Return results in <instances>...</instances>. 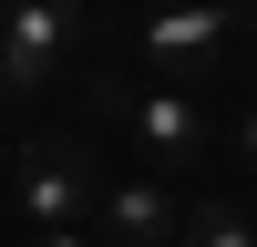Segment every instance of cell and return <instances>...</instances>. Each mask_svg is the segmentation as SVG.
Here are the masks:
<instances>
[{"label":"cell","mask_w":257,"mask_h":247,"mask_svg":"<svg viewBox=\"0 0 257 247\" xmlns=\"http://www.w3.org/2000/svg\"><path fill=\"white\" fill-rule=\"evenodd\" d=\"M11 196H21V226L31 237H62V226H93L103 185L82 175L72 144H11Z\"/></svg>","instance_id":"cell-1"},{"label":"cell","mask_w":257,"mask_h":247,"mask_svg":"<svg viewBox=\"0 0 257 247\" xmlns=\"http://www.w3.org/2000/svg\"><path fill=\"white\" fill-rule=\"evenodd\" d=\"M82 0H0V93H52V72L72 62Z\"/></svg>","instance_id":"cell-2"},{"label":"cell","mask_w":257,"mask_h":247,"mask_svg":"<svg viewBox=\"0 0 257 247\" xmlns=\"http://www.w3.org/2000/svg\"><path fill=\"white\" fill-rule=\"evenodd\" d=\"M103 103L134 124V144H155V155H175V165L226 144V113H206L196 93H103Z\"/></svg>","instance_id":"cell-3"},{"label":"cell","mask_w":257,"mask_h":247,"mask_svg":"<svg viewBox=\"0 0 257 247\" xmlns=\"http://www.w3.org/2000/svg\"><path fill=\"white\" fill-rule=\"evenodd\" d=\"M93 237L103 247H175L185 226H175V196H165V185H103Z\"/></svg>","instance_id":"cell-4"},{"label":"cell","mask_w":257,"mask_h":247,"mask_svg":"<svg viewBox=\"0 0 257 247\" xmlns=\"http://www.w3.org/2000/svg\"><path fill=\"white\" fill-rule=\"evenodd\" d=\"M226 31H237V11L226 0H175V11H155L134 31L144 62H196V52H226Z\"/></svg>","instance_id":"cell-5"},{"label":"cell","mask_w":257,"mask_h":247,"mask_svg":"<svg viewBox=\"0 0 257 247\" xmlns=\"http://www.w3.org/2000/svg\"><path fill=\"white\" fill-rule=\"evenodd\" d=\"M175 247H257V216H247L237 196H206L196 216H185V237H175Z\"/></svg>","instance_id":"cell-6"},{"label":"cell","mask_w":257,"mask_h":247,"mask_svg":"<svg viewBox=\"0 0 257 247\" xmlns=\"http://www.w3.org/2000/svg\"><path fill=\"white\" fill-rule=\"evenodd\" d=\"M226 144H237V155H247V165H257V93H247V103H237V113H226Z\"/></svg>","instance_id":"cell-7"},{"label":"cell","mask_w":257,"mask_h":247,"mask_svg":"<svg viewBox=\"0 0 257 247\" xmlns=\"http://www.w3.org/2000/svg\"><path fill=\"white\" fill-rule=\"evenodd\" d=\"M31 247H103L93 226H62V237H31Z\"/></svg>","instance_id":"cell-8"},{"label":"cell","mask_w":257,"mask_h":247,"mask_svg":"<svg viewBox=\"0 0 257 247\" xmlns=\"http://www.w3.org/2000/svg\"><path fill=\"white\" fill-rule=\"evenodd\" d=\"M165 11H175V0H165Z\"/></svg>","instance_id":"cell-9"},{"label":"cell","mask_w":257,"mask_h":247,"mask_svg":"<svg viewBox=\"0 0 257 247\" xmlns=\"http://www.w3.org/2000/svg\"><path fill=\"white\" fill-rule=\"evenodd\" d=\"M247 72H257V62H247Z\"/></svg>","instance_id":"cell-10"}]
</instances>
